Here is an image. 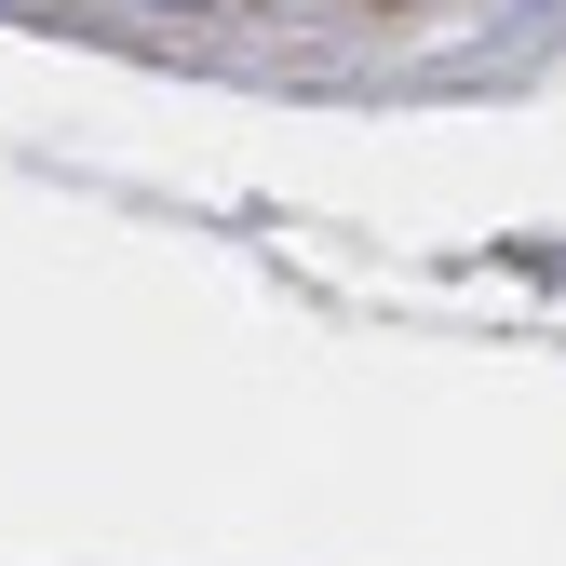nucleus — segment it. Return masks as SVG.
<instances>
[{
    "label": "nucleus",
    "mask_w": 566,
    "mask_h": 566,
    "mask_svg": "<svg viewBox=\"0 0 566 566\" xmlns=\"http://www.w3.org/2000/svg\"><path fill=\"white\" fill-rule=\"evenodd\" d=\"M176 14H202V0H176Z\"/></svg>",
    "instance_id": "1"
}]
</instances>
